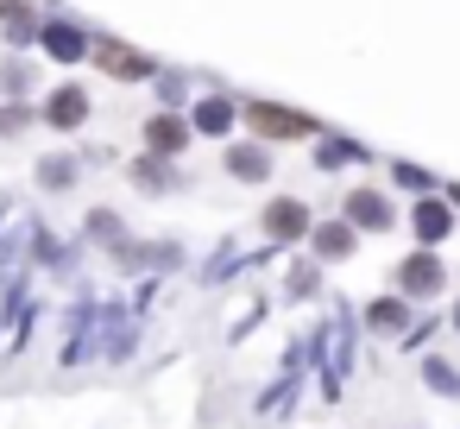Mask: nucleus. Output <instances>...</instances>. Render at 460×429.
I'll return each instance as SVG.
<instances>
[{"label":"nucleus","mask_w":460,"mask_h":429,"mask_svg":"<svg viewBox=\"0 0 460 429\" xmlns=\"http://www.w3.org/2000/svg\"><path fill=\"white\" fill-rule=\"evenodd\" d=\"M441 284V265L429 259V253H416L410 265H403V290H435Z\"/></svg>","instance_id":"nucleus-7"},{"label":"nucleus","mask_w":460,"mask_h":429,"mask_svg":"<svg viewBox=\"0 0 460 429\" xmlns=\"http://www.w3.org/2000/svg\"><path fill=\"white\" fill-rule=\"evenodd\" d=\"M0 13H13V20H20V0H0Z\"/></svg>","instance_id":"nucleus-13"},{"label":"nucleus","mask_w":460,"mask_h":429,"mask_svg":"<svg viewBox=\"0 0 460 429\" xmlns=\"http://www.w3.org/2000/svg\"><path fill=\"white\" fill-rule=\"evenodd\" d=\"M227 121H234V108H227V102H208V108L196 114V127H202V133H221Z\"/></svg>","instance_id":"nucleus-10"},{"label":"nucleus","mask_w":460,"mask_h":429,"mask_svg":"<svg viewBox=\"0 0 460 429\" xmlns=\"http://www.w3.org/2000/svg\"><path fill=\"white\" fill-rule=\"evenodd\" d=\"M372 322H378V328H397V322H403V309H397V303H378V309H372Z\"/></svg>","instance_id":"nucleus-12"},{"label":"nucleus","mask_w":460,"mask_h":429,"mask_svg":"<svg viewBox=\"0 0 460 429\" xmlns=\"http://www.w3.org/2000/svg\"><path fill=\"white\" fill-rule=\"evenodd\" d=\"M454 202H460V190H454Z\"/></svg>","instance_id":"nucleus-14"},{"label":"nucleus","mask_w":460,"mask_h":429,"mask_svg":"<svg viewBox=\"0 0 460 429\" xmlns=\"http://www.w3.org/2000/svg\"><path fill=\"white\" fill-rule=\"evenodd\" d=\"M246 114H252V127H259V133H271V139H296V133H309V121H303V114H284V108H265V102H252Z\"/></svg>","instance_id":"nucleus-1"},{"label":"nucleus","mask_w":460,"mask_h":429,"mask_svg":"<svg viewBox=\"0 0 460 429\" xmlns=\"http://www.w3.org/2000/svg\"><path fill=\"white\" fill-rule=\"evenodd\" d=\"M315 253H322V259H347V253H353V228H341V221L315 228Z\"/></svg>","instance_id":"nucleus-4"},{"label":"nucleus","mask_w":460,"mask_h":429,"mask_svg":"<svg viewBox=\"0 0 460 429\" xmlns=\"http://www.w3.org/2000/svg\"><path fill=\"white\" fill-rule=\"evenodd\" d=\"M45 114H51V121H58V127H76V121H83V114H89V95H83V89H58V95H51V108H45Z\"/></svg>","instance_id":"nucleus-3"},{"label":"nucleus","mask_w":460,"mask_h":429,"mask_svg":"<svg viewBox=\"0 0 460 429\" xmlns=\"http://www.w3.org/2000/svg\"><path fill=\"white\" fill-rule=\"evenodd\" d=\"M95 64H108L114 76H146V70H152L146 58H133V51H127V45H114V39H102V45H95Z\"/></svg>","instance_id":"nucleus-2"},{"label":"nucleus","mask_w":460,"mask_h":429,"mask_svg":"<svg viewBox=\"0 0 460 429\" xmlns=\"http://www.w3.org/2000/svg\"><path fill=\"white\" fill-rule=\"evenodd\" d=\"M265 228L284 240V234H303V228H309V215H303V202H278V209L265 215Z\"/></svg>","instance_id":"nucleus-6"},{"label":"nucleus","mask_w":460,"mask_h":429,"mask_svg":"<svg viewBox=\"0 0 460 429\" xmlns=\"http://www.w3.org/2000/svg\"><path fill=\"white\" fill-rule=\"evenodd\" d=\"M51 51H58V58H89V45H83L76 32H51Z\"/></svg>","instance_id":"nucleus-11"},{"label":"nucleus","mask_w":460,"mask_h":429,"mask_svg":"<svg viewBox=\"0 0 460 429\" xmlns=\"http://www.w3.org/2000/svg\"><path fill=\"white\" fill-rule=\"evenodd\" d=\"M353 221H359V228H385V221H391V209H385V196H372V190H359V196H353Z\"/></svg>","instance_id":"nucleus-8"},{"label":"nucleus","mask_w":460,"mask_h":429,"mask_svg":"<svg viewBox=\"0 0 460 429\" xmlns=\"http://www.w3.org/2000/svg\"><path fill=\"white\" fill-rule=\"evenodd\" d=\"M416 234H422V240H441V234H447V209H441V202H422V209H416Z\"/></svg>","instance_id":"nucleus-9"},{"label":"nucleus","mask_w":460,"mask_h":429,"mask_svg":"<svg viewBox=\"0 0 460 429\" xmlns=\"http://www.w3.org/2000/svg\"><path fill=\"white\" fill-rule=\"evenodd\" d=\"M183 139H190L183 121H152V127H146V146H152V152H177Z\"/></svg>","instance_id":"nucleus-5"}]
</instances>
